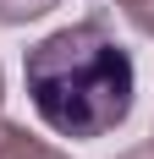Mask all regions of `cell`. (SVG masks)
I'll use <instances>...</instances> for the list:
<instances>
[{
    "label": "cell",
    "mask_w": 154,
    "mask_h": 159,
    "mask_svg": "<svg viewBox=\"0 0 154 159\" xmlns=\"http://www.w3.org/2000/svg\"><path fill=\"white\" fill-rule=\"evenodd\" d=\"M22 82L39 121L55 137L94 143L127 121L138 93V66L105 22H72L28 49Z\"/></svg>",
    "instance_id": "6da1fadb"
},
{
    "label": "cell",
    "mask_w": 154,
    "mask_h": 159,
    "mask_svg": "<svg viewBox=\"0 0 154 159\" xmlns=\"http://www.w3.org/2000/svg\"><path fill=\"white\" fill-rule=\"evenodd\" d=\"M0 159H55L44 143H33L28 132H17V126H0Z\"/></svg>",
    "instance_id": "7a4b0ae2"
},
{
    "label": "cell",
    "mask_w": 154,
    "mask_h": 159,
    "mask_svg": "<svg viewBox=\"0 0 154 159\" xmlns=\"http://www.w3.org/2000/svg\"><path fill=\"white\" fill-rule=\"evenodd\" d=\"M55 0H0V22L17 28V22H28V16H44Z\"/></svg>",
    "instance_id": "3957f363"
},
{
    "label": "cell",
    "mask_w": 154,
    "mask_h": 159,
    "mask_svg": "<svg viewBox=\"0 0 154 159\" xmlns=\"http://www.w3.org/2000/svg\"><path fill=\"white\" fill-rule=\"evenodd\" d=\"M127 159H154V143H143V148H132Z\"/></svg>",
    "instance_id": "277c9868"
}]
</instances>
